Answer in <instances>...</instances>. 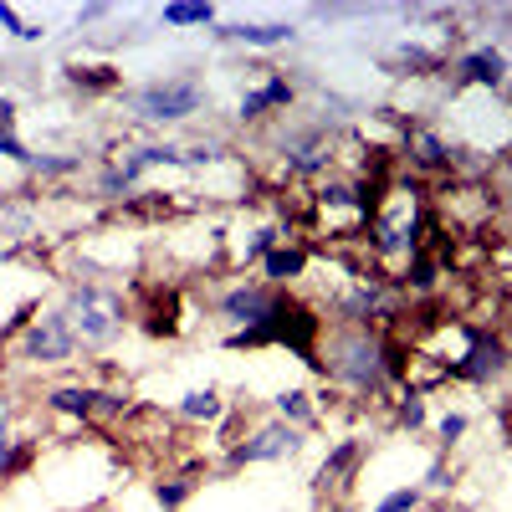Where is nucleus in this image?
I'll list each match as a JSON object with an SVG mask.
<instances>
[{
  "label": "nucleus",
  "instance_id": "b1692460",
  "mask_svg": "<svg viewBox=\"0 0 512 512\" xmlns=\"http://www.w3.org/2000/svg\"><path fill=\"white\" fill-rule=\"evenodd\" d=\"M400 77H425V72H441L446 67V52L436 47V52H425V47H400V57L390 62Z\"/></svg>",
  "mask_w": 512,
  "mask_h": 512
},
{
  "label": "nucleus",
  "instance_id": "423d86ee",
  "mask_svg": "<svg viewBox=\"0 0 512 512\" xmlns=\"http://www.w3.org/2000/svg\"><path fill=\"white\" fill-rule=\"evenodd\" d=\"M77 354H82L77 333H72V318L62 308H41L16 344V359L31 364V369H57V364H72Z\"/></svg>",
  "mask_w": 512,
  "mask_h": 512
},
{
  "label": "nucleus",
  "instance_id": "39448f33",
  "mask_svg": "<svg viewBox=\"0 0 512 512\" xmlns=\"http://www.w3.org/2000/svg\"><path fill=\"white\" fill-rule=\"evenodd\" d=\"M52 415H67V420H128L134 415V395L118 390V384H52L47 395H41Z\"/></svg>",
  "mask_w": 512,
  "mask_h": 512
},
{
  "label": "nucleus",
  "instance_id": "a211bd4d",
  "mask_svg": "<svg viewBox=\"0 0 512 512\" xmlns=\"http://www.w3.org/2000/svg\"><path fill=\"white\" fill-rule=\"evenodd\" d=\"M62 77L72 82L77 93H113V88H123V72H118L113 62H93V67L67 62V67H62Z\"/></svg>",
  "mask_w": 512,
  "mask_h": 512
},
{
  "label": "nucleus",
  "instance_id": "c756f323",
  "mask_svg": "<svg viewBox=\"0 0 512 512\" xmlns=\"http://www.w3.org/2000/svg\"><path fill=\"white\" fill-rule=\"evenodd\" d=\"M103 16H113V6H82V11H77V26H93V21H103Z\"/></svg>",
  "mask_w": 512,
  "mask_h": 512
},
{
  "label": "nucleus",
  "instance_id": "aec40b11",
  "mask_svg": "<svg viewBox=\"0 0 512 512\" xmlns=\"http://www.w3.org/2000/svg\"><path fill=\"white\" fill-rule=\"evenodd\" d=\"M390 410H395V431H405V436H420V431H431V400L425 395H415V390H400L395 400H390Z\"/></svg>",
  "mask_w": 512,
  "mask_h": 512
},
{
  "label": "nucleus",
  "instance_id": "9d476101",
  "mask_svg": "<svg viewBox=\"0 0 512 512\" xmlns=\"http://www.w3.org/2000/svg\"><path fill=\"white\" fill-rule=\"evenodd\" d=\"M256 72H262V77H256L251 88L241 93V103H236V118H241V123H262V118H272V113H287L292 98H297V88H292L287 72H272V67H256Z\"/></svg>",
  "mask_w": 512,
  "mask_h": 512
},
{
  "label": "nucleus",
  "instance_id": "7c9ffc66",
  "mask_svg": "<svg viewBox=\"0 0 512 512\" xmlns=\"http://www.w3.org/2000/svg\"><path fill=\"white\" fill-rule=\"evenodd\" d=\"M0 123H16V98H0Z\"/></svg>",
  "mask_w": 512,
  "mask_h": 512
},
{
  "label": "nucleus",
  "instance_id": "ddd939ff",
  "mask_svg": "<svg viewBox=\"0 0 512 512\" xmlns=\"http://www.w3.org/2000/svg\"><path fill=\"white\" fill-rule=\"evenodd\" d=\"M216 41H236L246 52H272V47H292L297 26L292 21H231V26H216Z\"/></svg>",
  "mask_w": 512,
  "mask_h": 512
},
{
  "label": "nucleus",
  "instance_id": "a878e982",
  "mask_svg": "<svg viewBox=\"0 0 512 512\" xmlns=\"http://www.w3.org/2000/svg\"><path fill=\"white\" fill-rule=\"evenodd\" d=\"M425 507V492H420V482H405V487H390L369 512H420Z\"/></svg>",
  "mask_w": 512,
  "mask_h": 512
},
{
  "label": "nucleus",
  "instance_id": "393cba45",
  "mask_svg": "<svg viewBox=\"0 0 512 512\" xmlns=\"http://www.w3.org/2000/svg\"><path fill=\"white\" fill-rule=\"evenodd\" d=\"M26 169L41 180H67V175H82V154H31Z\"/></svg>",
  "mask_w": 512,
  "mask_h": 512
},
{
  "label": "nucleus",
  "instance_id": "5701e85b",
  "mask_svg": "<svg viewBox=\"0 0 512 512\" xmlns=\"http://www.w3.org/2000/svg\"><path fill=\"white\" fill-rule=\"evenodd\" d=\"M466 431H472V415H466V410H441V415L431 420V436H436L441 456H451V446H461Z\"/></svg>",
  "mask_w": 512,
  "mask_h": 512
},
{
  "label": "nucleus",
  "instance_id": "412c9836",
  "mask_svg": "<svg viewBox=\"0 0 512 512\" xmlns=\"http://www.w3.org/2000/svg\"><path fill=\"white\" fill-rule=\"evenodd\" d=\"M159 21L169 26V31H190V26H216V6H195V0H169V6L159 11Z\"/></svg>",
  "mask_w": 512,
  "mask_h": 512
},
{
  "label": "nucleus",
  "instance_id": "6e6552de",
  "mask_svg": "<svg viewBox=\"0 0 512 512\" xmlns=\"http://www.w3.org/2000/svg\"><path fill=\"white\" fill-rule=\"evenodd\" d=\"M282 287H267L262 277H241V282H231L221 297H216V313H221V323H231V333H246V328H262L272 313H277V303H282Z\"/></svg>",
  "mask_w": 512,
  "mask_h": 512
},
{
  "label": "nucleus",
  "instance_id": "2f4dec72",
  "mask_svg": "<svg viewBox=\"0 0 512 512\" xmlns=\"http://www.w3.org/2000/svg\"><path fill=\"white\" fill-rule=\"evenodd\" d=\"M323 512H359V507H354V502H349V497H338V502H328V507H323Z\"/></svg>",
  "mask_w": 512,
  "mask_h": 512
},
{
  "label": "nucleus",
  "instance_id": "473e14b6",
  "mask_svg": "<svg viewBox=\"0 0 512 512\" xmlns=\"http://www.w3.org/2000/svg\"><path fill=\"white\" fill-rule=\"evenodd\" d=\"M0 256H6V251H0Z\"/></svg>",
  "mask_w": 512,
  "mask_h": 512
},
{
  "label": "nucleus",
  "instance_id": "20e7f679",
  "mask_svg": "<svg viewBox=\"0 0 512 512\" xmlns=\"http://www.w3.org/2000/svg\"><path fill=\"white\" fill-rule=\"evenodd\" d=\"M303 451H308V431L267 415L262 425H251V431H241L226 446V472H241V466H277V461H292Z\"/></svg>",
  "mask_w": 512,
  "mask_h": 512
},
{
  "label": "nucleus",
  "instance_id": "f257e3e1",
  "mask_svg": "<svg viewBox=\"0 0 512 512\" xmlns=\"http://www.w3.org/2000/svg\"><path fill=\"white\" fill-rule=\"evenodd\" d=\"M318 374L354 400L390 405L384 395H400L390 384V374H384V333H374L364 323H338L328 333V344L318 349Z\"/></svg>",
  "mask_w": 512,
  "mask_h": 512
},
{
  "label": "nucleus",
  "instance_id": "9b49d317",
  "mask_svg": "<svg viewBox=\"0 0 512 512\" xmlns=\"http://www.w3.org/2000/svg\"><path fill=\"white\" fill-rule=\"evenodd\" d=\"M139 318V328L149 333V338H180L185 333V297H180V287H144V308H128Z\"/></svg>",
  "mask_w": 512,
  "mask_h": 512
},
{
  "label": "nucleus",
  "instance_id": "cd10ccee",
  "mask_svg": "<svg viewBox=\"0 0 512 512\" xmlns=\"http://www.w3.org/2000/svg\"><path fill=\"white\" fill-rule=\"evenodd\" d=\"M451 487H456L451 461H446V456H431V466H425V482H420V492H451Z\"/></svg>",
  "mask_w": 512,
  "mask_h": 512
},
{
  "label": "nucleus",
  "instance_id": "0eeeda50",
  "mask_svg": "<svg viewBox=\"0 0 512 512\" xmlns=\"http://www.w3.org/2000/svg\"><path fill=\"white\" fill-rule=\"evenodd\" d=\"M369 451H374L369 436H338V441L328 446V456L318 461V472H313V492L328 497V502L349 497L354 482L364 477V466H369Z\"/></svg>",
  "mask_w": 512,
  "mask_h": 512
},
{
  "label": "nucleus",
  "instance_id": "c85d7f7f",
  "mask_svg": "<svg viewBox=\"0 0 512 512\" xmlns=\"http://www.w3.org/2000/svg\"><path fill=\"white\" fill-rule=\"evenodd\" d=\"M11 420H16V400H11L6 390H0V436L11 431Z\"/></svg>",
  "mask_w": 512,
  "mask_h": 512
},
{
  "label": "nucleus",
  "instance_id": "f3484780",
  "mask_svg": "<svg viewBox=\"0 0 512 512\" xmlns=\"http://www.w3.org/2000/svg\"><path fill=\"white\" fill-rule=\"evenodd\" d=\"M272 415H277V420H287V425H297V431H318V425H323L318 400H313V390H303V384L282 390V395L272 400Z\"/></svg>",
  "mask_w": 512,
  "mask_h": 512
},
{
  "label": "nucleus",
  "instance_id": "4468645a",
  "mask_svg": "<svg viewBox=\"0 0 512 512\" xmlns=\"http://www.w3.org/2000/svg\"><path fill=\"white\" fill-rule=\"evenodd\" d=\"M456 77L466 88H507V52L502 47H472L456 57Z\"/></svg>",
  "mask_w": 512,
  "mask_h": 512
},
{
  "label": "nucleus",
  "instance_id": "6ab92c4d",
  "mask_svg": "<svg viewBox=\"0 0 512 512\" xmlns=\"http://www.w3.org/2000/svg\"><path fill=\"white\" fill-rule=\"evenodd\" d=\"M36 441H26V436H16V431H6L0 436V482H21L31 466H36Z\"/></svg>",
  "mask_w": 512,
  "mask_h": 512
},
{
  "label": "nucleus",
  "instance_id": "1a4fd4ad",
  "mask_svg": "<svg viewBox=\"0 0 512 512\" xmlns=\"http://www.w3.org/2000/svg\"><path fill=\"white\" fill-rule=\"evenodd\" d=\"M507 369H512L507 338L477 323V328H472V344H466V354H461V364H456V379H466V384H492V379H502Z\"/></svg>",
  "mask_w": 512,
  "mask_h": 512
},
{
  "label": "nucleus",
  "instance_id": "2eb2a0df",
  "mask_svg": "<svg viewBox=\"0 0 512 512\" xmlns=\"http://www.w3.org/2000/svg\"><path fill=\"white\" fill-rule=\"evenodd\" d=\"M313 272V246H303V241H282L267 262H262V282L267 287H292V282H303Z\"/></svg>",
  "mask_w": 512,
  "mask_h": 512
},
{
  "label": "nucleus",
  "instance_id": "f03ea898",
  "mask_svg": "<svg viewBox=\"0 0 512 512\" xmlns=\"http://www.w3.org/2000/svg\"><path fill=\"white\" fill-rule=\"evenodd\" d=\"M62 313L72 318V333H77V349L82 354H108L118 338L128 333V323H134V313H128V303H123V292H113L98 277L67 282Z\"/></svg>",
  "mask_w": 512,
  "mask_h": 512
},
{
  "label": "nucleus",
  "instance_id": "dca6fc26",
  "mask_svg": "<svg viewBox=\"0 0 512 512\" xmlns=\"http://www.w3.org/2000/svg\"><path fill=\"white\" fill-rule=\"evenodd\" d=\"M226 410H231V400L216 390V384H195V390H185L180 405H175V415H180L185 425H221Z\"/></svg>",
  "mask_w": 512,
  "mask_h": 512
},
{
  "label": "nucleus",
  "instance_id": "f8f14e48",
  "mask_svg": "<svg viewBox=\"0 0 512 512\" xmlns=\"http://www.w3.org/2000/svg\"><path fill=\"white\" fill-rule=\"evenodd\" d=\"M405 164L415 169V175H451V169H456V149L446 144V134L415 123L405 134Z\"/></svg>",
  "mask_w": 512,
  "mask_h": 512
},
{
  "label": "nucleus",
  "instance_id": "4be33fe9",
  "mask_svg": "<svg viewBox=\"0 0 512 512\" xmlns=\"http://www.w3.org/2000/svg\"><path fill=\"white\" fill-rule=\"evenodd\" d=\"M190 497H195V477L190 472H169V477L154 482V507L159 512H180Z\"/></svg>",
  "mask_w": 512,
  "mask_h": 512
},
{
  "label": "nucleus",
  "instance_id": "bb28decb",
  "mask_svg": "<svg viewBox=\"0 0 512 512\" xmlns=\"http://www.w3.org/2000/svg\"><path fill=\"white\" fill-rule=\"evenodd\" d=\"M0 31H6V36H16V41H41V36H47V26L26 21L16 6H0Z\"/></svg>",
  "mask_w": 512,
  "mask_h": 512
},
{
  "label": "nucleus",
  "instance_id": "7ed1b4c3",
  "mask_svg": "<svg viewBox=\"0 0 512 512\" xmlns=\"http://www.w3.org/2000/svg\"><path fill=\"white\" fill-rule=\"evenodd\" d=\"M205 103H210V93H205L200 77H154V82H144V88H134V93L123 98L128 113H134L139 123H154V128L185 123Z\"/></svg>",
  "mask_w": 512,
  "mask_h": 512
}]
</instances>
